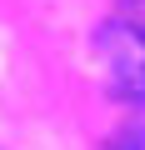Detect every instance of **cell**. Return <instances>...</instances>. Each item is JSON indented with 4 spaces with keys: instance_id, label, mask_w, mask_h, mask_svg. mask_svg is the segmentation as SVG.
<instances>
[{
    "instance_id": "obj_1",
    "label": "cell",
    "mask_w": 145,
    "mask_h": 150,
    "mask_svg": "<svg viewBox=\"0 0 145 150\" xmlns=\"http://www.w3.org/2000/svg\"><path fill=\"white\" fill-rule=\"evenodd\" d=\"M95 70L110 95L145 100V0H115L110 20L95 30Z\"/></svg>"
},
{
    "instance_id": "obj_2",
    "label": "cell",
    "mask_w": 145,
    "mask_h": 150,
    "mask_svg": "<svg viewBox=\"0 0 145 150\" xmlns=\"http://www.w3.org/2000/svg\"><path fill=\"white\" fill-rule=\"evenodd\" d=\"M140 145H145V130H130V135H125L115 150H140Z\"/></svg>"
}]
</instances>
